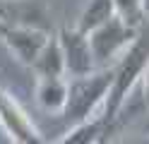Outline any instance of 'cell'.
<instances>
[{
	"label": "cell",
	"mask_w": 149,
	"mask_h": 144,
	"mask_svg": "<svg viewBox=\"0 0 149 144\" xmlns=\"http://www.w3.org/2000/svg\"><path fill=\"white\" fill-rule=\"evenodd\" d=\"M111 82H113V67H99L84 77H68V103L63 118L74 125L96 115V108L108 96Z\"/></svg>",
	"instance_id": "7a4b0ae2"
},
{
	"label": "cell",
	"mask_w": 149,
	"mask_h": 144,
	"mask_svg": "<svg viewBox=\"0 0 149 144\" xmlns=\"http://www.w3.org/2000/svg\"><path fill=\"white\" fill-rule=\"evenodd\" d=\"M142 101H144V106L149 108V65H147V70L142 74Z\"/></svg>",
	"instance_id": "7c38bea8"
},
{
	"label": "cell",
	"mask_w": 149,
	"mask_h": 144,
	"mask_svg": "<svg viewBox=\"0 0 149 144\" xmlns=\"http://www.w3.org/2000/svg\"><path fill=\"white\" fill-rule=\"evenodd\" d=\"M137 34H139V29L125 24L118 15L111 17L108 22L101 24L99 29H94L91 34H87L91 53H94V60H96V67L116 65L120 58L125 55V51L132 46Z\"/></svg>",
	"instance_id": "3957f363"
},
{
	"label": "cell",
	"mask_w": 149,
	"mask_h": 144,
	"mask_svg": "<svg viewBox=\"0 0 149 144\" xmlns=\"http://www.w3.org/2000/svg\"><path fill=\"white\" fill-rule=\"evenodd\" d=\"M108 132H111L108 122L104 120L101 113H96L82 122H74L55 144H96L104 137H108Z\"/></svg>",
	"instance_id": "ba28073f"
},
{
	"label": "cell",
	"mask_w": 149,
	"mask_h": 144,
	"mask_svg": "<svg viewBox=\"0 0 149 144\" xmlns=\"http://www.w3.org/2000/svg\"><path fill=\"white\" fill-rule=\"evenodd\" d=\"M58 41L63 46V58H65V77H84L91 74L96 67L94 53L89 46V36L82 34L77 26H63L58 34Z\"/></svg>",
	"instance_id": "8992f818"
},
{
	"label": "cell",
	"mask_w": 149,
	"mask_h": 144,
	"mask_svg": "<svg viewBox=\"0 0 149 144\" xmlns=\"http://www.w3.org/2000/svg\"><path fill=\"white\" fill-rule=\"evenodd\" d=\"M36 103L46 113H60L68 103V77H39L36 82Z\"/></svg>",
	"instance_id": "52a82bcc"
},
{
	"label": "cell",
	"mask_w": 149,
	"mask_h": 144,
	"mask_svg": "<svg viewBox=\"0 0 149 144\" xmlns=\"http://www.w3.org/2000/svg\"><path fill=\"white\" fill-rule=\"evenodd\" d=\"M116 15L123 19L125 24L142 29L147 24V15H144V3L142 0H113Z\"/></svg>",
	"instance_id": "8fae6325"
},
{
	"label": "cell",
	"mask_w": 149,
	"mask_h": 144,
	"mask_svg": "<svg viewBox=\"0 0 149 144\" xmlns=\"http://www.w3.org/2000/svg\"><path fill=\"white\" fill-rule=\"evenodd\" d=\"M147 65H149V22L139 29L137 38L125 51V55L113 65V82H111L108 96L104 101V111H101L104 120L108 122V127H113L120 108L132 96V89L142 79Z\"/></svg>",
	"instance_id": "6da1fadb"
},
{
	"label": "cell",
	"mask_w": 149,
	"mask_h": 144,
	"mask_svg": "<svg viewBox=\"0 0 149 144\" xmlns=\"http://www.w3.org/2000/svg\"><path fill=\"white\" fill-rule=\"evenodd\" d=\"M0 38L10 48V53L19 60L22 65H34L43 46L48 43L51 34L31 24H17V22H5L0 17Z\"/></svg>",
	"instance_id": "277c9868"
},
{
	"label": "cell",
	"mask_w": 149,
	"mask_h": 144,
	"mask_svg": "<svg viewBox=\"0 0 149 144\" xmlns=\"http://www.w3.org/2000/svg\"><path fill=\"white\" fill-rule=\"evenodd\" d=\"M142 3H144V15L149 17V0H142Z\"/></svg>",
	"instance_id": "5bb4252c"
},
{
	"label": "cell",
	"mask_w": 149,
	"mask_h": 144,
	"mask_svg": "<svg viewBox=\"0 0 149 144\" xmlns=\"http://www.w3.org/2000/svg\"><path fill=\"white\" fill-rule=\"evenodd\" d=\"M0 127L15 144H51L41 134V130L31 122L26 111L0 86Z\"/></svg>",
	"instance_id": "5b68a950"
},
{
	"label": "cell",
	"mask_w": 149,
	"mask_h": 144,
	"mask_svg": "<svg viewBox=\"0 0 149 144\" xmlns=\"http://www.w3.org/2000/svg\"><path fill=\"white\" fill-rule=\"evenodd\" d=\"M111 17H116L113 0H89L77 19V29L82 34H91L101 24H106Z\"/></svg>",
	"instance_id": "30bf717a"
},
{
	"label": "cell",
	"mask_w": 149,
	"mask_h": 144,
	"mask_svg": "<svg viewBox=\"0 0 149 144\" xmlns=\"http://www.w3.org/2000/svg\"><path fill=\"white\" fill-rule=\"evenodd\" d=\"M108 142V137H104V139H101V142H96V144H106Z\"/></svg>",
	"instance_id": "9a60e30c"
},
{
	"label": "cell",
	"mask_w": 149,
	"mask_h": 144,
	"mask_svg": "<svg viewBox=\"0 0 149 144\" xmlns=\"http://www.w3.org/2000/svg\"><path fill=\"white\" fill-rule=\"evenodd\" d=\"M31 70L39 77H65V58H63V46L58 41V36L48 38V43L39 53Z\"/></svg>",
	"instance_id": "9c48e42d"
},
{
	"label": "cell",
	"mask_w": 149,
	"mask_h": 144,
	"mask_svg": "<svg viewBox=\"0 0 149 144\" xmlns=\"http://www.w3.org/2000/svg\"><path fill=\"white\" fill-rule=\"evenodd\" d=\"M106 144H149V139H113Z\"/></svg>",
	"instance_id": "4fadbf2b"
}]
</instances>
